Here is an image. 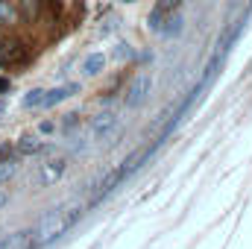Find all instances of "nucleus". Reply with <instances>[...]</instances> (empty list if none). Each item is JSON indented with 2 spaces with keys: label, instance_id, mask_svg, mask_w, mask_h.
<instances>
[{
  "label": "nucleus",
  "instance_id": "obj_1",
  "mask_svg": "<svg viewBox=\"0 0 252 249\" xmlns=\"http://www.w3.org/2000/svg\"><path fill=\"white\" fill-rule=\"evenodd\" d=\"M79 217H82V205H67V208H59V211L47 214V217L41 220V226L32 232V235H35V238H32V247H44V244H50L53 238H59L62 232H67Z\"/></svg>",
  "mask_w": 252,
  "mask_h": 249
},
{
  "label": "nucleus",
  "instance_id": "obj_2",
  "mask_svg": "<svg viewBox=\"0 0 252 249\" xmlns=\"http://www.w3.org/2000/svg\"><path fill=\"white\" fill-rule=\"evenodd\" d=\"M30 59V50L18 38H3L0 41V67H18Z\"/></svg>",
  "mask_w": 252,
  "mask_h": 249
},
{
  "label": "nucleus",
  "instance_id": "obj_3",
  "mask_svg": "<svg viewBox=\"0 0 252 249\" xmlns=\"http://www.w3.org/2000/svg\"><path fill=\"white\" fill-rule=\"evenodd\" d=\"M150 88H153V76H150V73H138V76L129 82V88H126V106H129V109H138V106L147 100Z\"/></svg>",
  "mask_w": 252,
  "mask_h": 249
},
{
  "label": "nucleus",
  "instance_id": "obj_4",
  "mask_svg": "<svg viewBox=\"0 0 252 249\" xmlns=\"http://www.w3.org/2000/svg\"><path fill=\"white\" fill-rule=\"evenodd\" d=\"M118 126H121V118H118L115 112H106V115H97V118H94L91 135H94L97 141H106V138H112V135L118 132Z\"/></svg>",
  "mask_w": 252,
  "mask_h": 249
},
{
  "label": "nucleus",
  "instance_id": "obj_5",
  "mask_svg": "<svg viewBox=\"0 0 252 249\" xmlns=\"http://www.w3.org/2000/svg\"><path fill=\"white\" fill-rule=\"evenodd\" d=\"M179 6V0H158L156 6H153V12H150V18H147V24H150V30H161V24L173 15V9Z\"/></svg>",
  "mask_w": 252,
  "mask_h": 249
},
{
  "label": "nucleus",
  "instance_id": "obj_6",
  "mask_svg": "<svg viewBox=\"0 0 252 249\" xmlns=\"http://www.w3.org/2000/svg\"><path fill=\"white\" fill-rule=\"evenodd\" d=\"M62 173H64V158H53V161H47V164L41 167V182L50 185V182H56Z\"/></svg>",
  "mask_w": 252,
  "mask_h": 249
},
{
  "label": "nucleus",
  "instance_id": "obj_7",
  "mask_svg": "<svg viewBox=\"0 0 252 249\" xmlns=\"http://www.w3.org/2000/svg\"><path fill=\"white\" fill-rule=\"evenodd\" d=\"M103 67H106V56L103 53H91L82 62V73L85 76H97V73H103Z\"/></svg>",
  "mask_w": 252,
  "mask_h": 249
},
{
  "label": "nucleus",
  "instance_id": "obj_8",
  "mask_svg": "<svg viewBox=\"0 0 252 249\" xmlns=\"http://www.w3.org/2000/svg\"><path fill=\"white\" fill-rule=\"evenodd\" d=\"M73 91H76V85H62V88L44 91V106H56V103H62V100H67Z\"/></svg>",
  "mask_w": 252,
  "mask_h": 249
},
{
  "label": "nucleus",
  "instance_id": "obj_9",
  "mask_svg": "<svg viewBox=\"0 0 252 249\" xmlns=\"http://www.w3.org/2000/svg\"><path fill=\"white\" fill-rule=\"evenodd\" d=\"M44 150V144L35 138V135H27V138H21V144H18V153L21 156H35V153H41Z\"/></svg>",
  "mask_w": 252,
  "mask_h": 249
},
{
  "label": "nucleus",
  "instance_id": "obj_10",
  "mask_svg": "<svg viewBox=\"0 0 252 249\" xmlns=\"http://www.w3.org/2000/svg\"><path fill=\"white\" fill-rule=\"evenodd\" d=\"M24 106H27V109H41V106H44V91H41V88H32V91H27V97H24Z\"/></svg>",
  "mask_w": 252,
  "mask_h": 249
},
{
  "label": "nucleus",
  "instance_id": "obj_11",
  "mask_svg": "<svg viewBox=\"0 0 252 249\" xmlns=\"http://www.w3.org/2000/svg\"><path fill=\"white\" fill-rule=\"evenodd\" d=\"M15 18V6L9 0H0V24H12Z\"/></svg>",
  "mask_w": 252,
  "mask_h": 249
},
{
  "label": "nucleus",
  "instance_id": "obj_12",
  "mask_svg": "<svg viewBox=\"0 0 252 249\" xmlns=\"http://www.w3.org/2000/svg\"><path fill=\"white\" fill-rule=\"evenodd\" d=\"M15 173V167H12V161H0V182H6L9 176Z\"/></svg>",
  "mask_w": 252,
  "mask_h": 249
},
{
  "label": "nucleus",
  "instance_id": "obj_13",
  "mask_svg": "<svg viewBox=\"0 0 252 249\" xmlns=\"http://www.w3.org/2000/svg\"><path fill=\"white\" fill-rule=\"evenodd\" d=\"M38 129H41V132H44V135H47V132H53V129H56V124H50V121H44V124L38 126Z\"/></svg>",
  "mask_w": 252,
  "mask_h": 249
},
{
  "label": "nucleus",
  "instance_id": "obj_14",
  "mask_svg": "<svg viewBox=\"0 0 252 249\" xmlns=\"http://www.w3.org/2000/svg\"><path fill=\"white\" fill-rule=\"evenodd\" d=\"M6 202H9V193H6V190H3V187H0V208H3V205H6Z\"/></svg>",
  "mask_w": 252,
  "mask_h": 249
},
{
  "label": "nucleus",
  "instance_id": "obj_15",
  "mask_svg": "<svg viewBox=\"0 0 252 249\" xmlns=\"http://www.w3.org/2000/svg\"><path fill=\"white\" fill-rule=\"evenodd\" d=\"M24 6H27V12H35V0H24Z\"/></svg>",
  "mask_w": 252,
  "mask_h": 249
},
{
  "label": "nucleus",
  "instance_id": "obj_16",
  "mask_svg": "<svg viewBox=\"0 0 252 249\" xmlns=\"http://www.w3.org/2000/svg\"><path fill=\"white\" fill-rule=\"evenodd\" d=\"M3 112H6V103H3V100H0V115H3Z\"/></svg>",
  "mask_w": 252,
  "mask_h": 249
},
{
  "label": "nucleus",
  "instance_id": "obj_17",
  "mask_svg": "<svg viewBox=\"0 0 252 249\" xmlns=\"http://www.w3.org/2000/svg\"><path fill=\"white\" fill-rule=\"evenodd\" d=\"M118 3H135V0H118Z\"/></svg>",
  "mask_w": 252,
  "mask_h": 249
}]
</instances>
